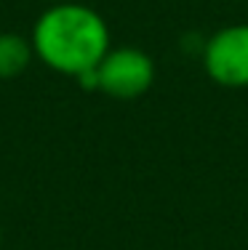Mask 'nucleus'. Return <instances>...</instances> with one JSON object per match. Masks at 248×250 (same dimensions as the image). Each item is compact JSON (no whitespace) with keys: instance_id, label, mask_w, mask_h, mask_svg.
<instances>
[{"instance_id":"f257e3e1","label":"nucleus","mask_w":248,"mask_h":250,"mask_svg":"<svg viewBox=\"0 0 248 250\" xmlns=\"http://www.w3.org/2000/svg\"><path fill=\"white\" fill-rule=\"evenodd\" d=\"M29 40L38 62L75 80L96 69L112 48L104 16L75 0L51 3L32 24Z\"/></svg>"},{"instance_id":"f03ea898","label":"nucleus","mask_w":248,"mask_h":250,"mask_svg":"<svg viewBox=\"0 0 248 250\" xmlns=\"http://www.w3.org/2000/svg\"><path fill=\"white\" fill-rule=\"evenodd\" d=\"M155 83V62L139 48H110L96 67V91L112 99H139Z\"/></svg>"},{"instance_id":"7ed1b4c3","label":"nucleus","mask_w":248,"mask_h":250,"mask_svg":"<svg viewBox=\"0 0 248 250\" xmlns=\"http://www.w3.org/2000/svg\"><path fill=\"white\" fill-rule=\"evenodd\" d=\"M203 69L222 88H248V24L216 29L203 45Z\"/></svg>"},{"instance_id":"20e7f679","label":"nucleus","mask_w":248,"mask_h":250,"mask_svg":"<svg viewBox=\"0 0 248 250\" xmlns=\"http://www.w3.org/2000/svg\"><path fill=\"white\" fill-rule=\"evenodd\" d=\"M32 40L19 32H0V80L19 77L32 64Z\"/></svg>"},{"instance_id":"39448f33","label":"nucleus","mask_w":248,"mask_h":250,"mask_svg":"<svg viewBox=\"0 0 248 250\" xmlns=\"http://www.w3.org/2000/svg\"><path fill=\"white\" fill-rule=\"evenodd\" d=\"M45 3H48V5H51V3H64V0H45Z\"/></svg>"},{"instance_id":"423d86ee","label":"nucleus","mask_w":248,"mask_h":250,"mask_svg":"<svg viewBox=\"0 0 248 250\" xmlns=\"http://www.w3.org/2000/svg\"><path fill=\"white\" fill-rule=\"evenodd\" d=\"M0 242H3V229H0Z\"/></svg>"}]
</instances>
